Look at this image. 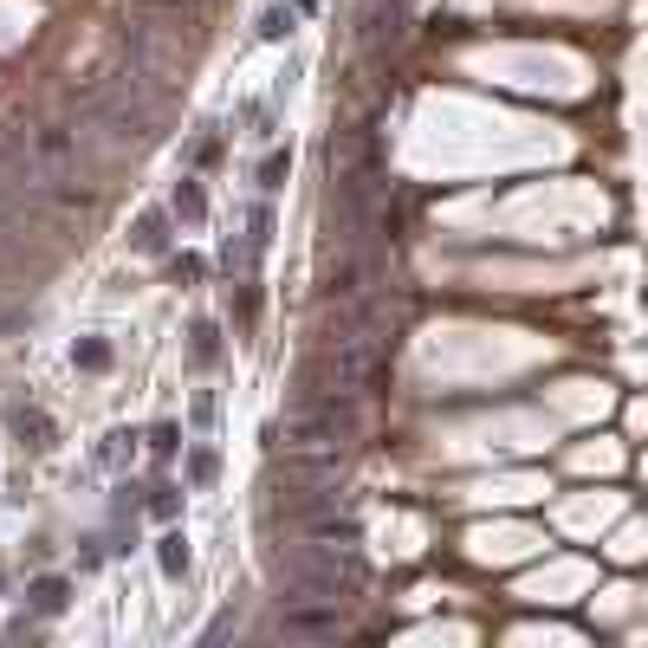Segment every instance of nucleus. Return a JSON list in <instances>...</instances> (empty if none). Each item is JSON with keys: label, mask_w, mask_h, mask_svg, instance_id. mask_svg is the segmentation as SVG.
Listing matches in <instances>:
<instances>
[{"label": "nucleus", "mask_w": 648, "mask_h": 648, "mask_svg": "<svg viewBox=\"0 0 648 648\" xmlns=\"http://www.w3.org/2000/svg\"><path fill=\"white\" fill-rule=\"evenodd\" d=\"M279 571H286V584L299 596H324V603H350L363 590V564H357L350 545H305V551H292L279 564Z\"/></svg>", "instance_id": "1"}, {"label": "nucleus", "mask_w": 648, "mask_h": 648, "mask_svg": "<svg viewBox=\"0 0 648 648\" xmlns=\"http://www.w3.org/2000/svg\"><path fill=\"white\" fill-rule=\"evenodd\" d=\"M370 376H376L370 338H344L338 357H331V389H338V395H363V389H370Z\"/></svg>", "instance_id": "2"}, {"label": "nucleus", "mask_w": 648, "mask_h": 648, "mask_svg": "<svg viewBox=\"0 0 648 648\" xmlns=\"http://www.w3.org/2000/svg\"><path fill=\"white\" fill-rule=\"evenodd\" d=\"M338 629H344V603H324V596H305V603H292V610L279 616V635H305V642L338 635Z\"/></svg>", "instance_id": "3"}, {"label": "nucleus", "mask_w": 648, "mask_h": 648, "mask_svg": "<svg viewBox=\"0 0 648 648\" xmlns=\"http://www.w3.org/2000/svg\"><path fill=\"white\" fill-rule=\"evenodd\" d=\"M305 538H311V545H357L363 525H357V519H338V506H324V512L305 525Z\"/></svg>", "instance_id": "4"}, {"label": "nucleus", "mask_w": 648, "mask_h": 648, "mask_svg": "<svg viewBox=\"0 0 648 648\" xmlns=\"http://www.w3.org/2000/svg\"><path fill=\"white\" fill-rule=\"evenodd\" d=\"M169 208H176V214H182V221H201V214H208V195H201V188H195V182H182V188H176V195H169Z\"/></svg>", "instance_id": "5"}, {"label": "nucleus", "mask_w": 648, "mask_h": 648, "mask_svg": "<svg viewBox=\"0 0 648 648\" xmlns=\"http://www.w3.org/2000/svg\"><path fill=\"white\" fill-rule=\"evenodd\" d=\"M162 240H169V221H162V214H143V221H137V247H143V253H162Z\"/></svg>", "instance_id": "6"}, {"label": "nucleus", "mask_w": 648, "mask_h": 648, "mask_svg": "<svg viewBox=\"0 0 648 648\" xmlns=\"http://www.w3.org/2000/svg\"><path fill=\"white\" fill-rule=\"evenodd\" d=\"M162 571H169V577H182V571H188V551H182V538H162Z\"/></svg>", "instance_id": "7"}, {"label": "nucleus", "mask_w": 648, "mask_h": 648, "mask_svg": "<svg viewBox=\"0 0 648 648\" xmlns=\"http://www.w3.org/2000/svg\"><path fill=\"white\" fill-rule=\"evenodd\" d=\"M286 169H292V156H266V169H260V188H279V182H286Z\"/></svg>", "instance_id": "8"}, {"label": "nucleus", "mask_w": 648, "mask_h": 648, "mask_svg": "<svg viewBox=\"0 0 648 648\" xmlns=\"http://www.w3.org/2000/svg\"><path fill=\"white\" fill-rule=\"evenodd\" d=\"M260 33H266V39H279V33H292V7H272V14H266V26H260Z\"/></svg>", "instance_id": "9"}, {"label": "nucleus", "mask_w": 648, "mask_h": 648, "mask_svg": "<svg viewBox=\"0 0 648 648\" xmlns=\"http://www.w3.org/2000/svg\"><path fill=\"white\" fill-rule=\"evenodd\" d=\"M195 357H201V363L214 357V324H195Z\"/></svg>", "instance_id": "10"}, {"label": "nucleus", "mask_w": 648, "mask_h": 648, "mask_svg": "<svg viewBox=\"0 0 648 648\" xmlns=\"http://www.w3.org/2000/svg\"><path fill=\"white\" fill-rule=\"evenodd\" d=\"M33 596H39V610H59V603H65V584H39Z\"/></svg>", "instance_id": "11"}]
</instances>
